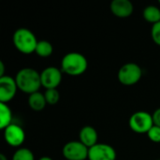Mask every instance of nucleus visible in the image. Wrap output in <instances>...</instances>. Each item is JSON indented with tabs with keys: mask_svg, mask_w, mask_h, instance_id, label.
Returning <instances> with one entry per match:
<instances>
[{
	"mask_svg": "<svg viewBox=\"0 0 160 160\" xmlns=\"http://www.w3.org/2000/svg\"><path fill=\"white\" fill-rule=\"evenodd\" d=\"M15 81L18 89L28 95L38 92L41 87L40 73L32 68H22L20 69L15 76Z\"/></svg>",
	"mask_w": 160,
	"mask_h": 160,
	"instance_id": "f257e3e1",
	"label": "nucleus"
},
{
	"mask_svg": "<svg viewBox=\"0 0 160 160\" xmlns=\"http://www.w3.org/2000/svg\"><path fill=\"white\" fill-rule=\"evenodd\" d=\"M88 68L86 57L77 52H71L64 55L61 61V70L72 77L82 75Z\"/></svg>",
	"mask_w": 160,
	"mask_h": 160,
	"instance_id": "f03ea898",
	"label": "nucleus"
},
{
	"mask_svg": "<svg viewBox=\"0 0 160 160\" xmlns=\"http://www.w3.org/2000/svg\"><path fill=\"white\" fill-rule=\"evenodd\" d=\"M14 47L22 54H31L35 52L38 40L35 34L28 28L21 27L14 31L12 36Z\"/></svg>",
	"mask_w": 160,
	"mask_h": 160,
	"instance_id": "7ed1b4c3",
	"label": "nucleus"
},
{
	"mask_svg": "<svg viewBox=\"0 0 160 160\" xmlns=\"http://www.w3.org/2000/svg\"><path fill=\"white\" fill-rule=\"evenodd\" d=\"M142 77V69L136 63H127L123 65L117 73L118 81L121 84L126 86H132L137 84Z\"/></svg>",
	"mask_w": 160,
	"mask_h": 160,
	"instance_id": "20e7f679",
	"label": "nucleus"
},
{
	"mask_svg": "<svg viewBox=\"0 0 160 160\" xmlns=\"http://www.w3.org/2000/svg\"><path fill=\"white\" fill-rule=\"evenodd\" d=\"M128 124L130 129L138 134H147L148 131L155 126L153 115L145 111L134 112L130 116Z\"/></svg>",
	"mask_w": 160,
	"mask_h": 160,
	"instance_id": "39448f33",
	"label": "nucleus"
},
{
	"mask_svg": "<svg viewBox=\"0 0 160 160\" xmlns=\"http://www.w3.org/2000/svg\"><path fill=\"white\" fill-rule=\"evenodd\" d=\"M88 153L89 148L80 141H70L62 149V155L66 160L88 159Z\"/></svg>",
	"mask_w": 160,
	"mask_h": 160,
	"instance_id": "423d86ee",
	"label": "nucleus"
},
{
	"mask_svg": "<svg viewBox=\"0 0 160 160\" xmlns=\"http://www.w3.org/2000/svg\"><path fill=\"white\" fill-rule=\"evenodd\" d=\"M63 72L56 67H47L40 72L41 86L47 89H57L61 84Z\"/></svg>",
	"mask_w": 160,
	"mask_h": 160,
	"instance_id": "0eeeda50",
	"label": "nucleus"
},
{
	"mask_svg": "<svg viewBox=\"0 0 160 160\" xmlns=\"http://www.w3.org/2000/svg\"><path fill=\"white\" fill-rule=\"evenodd\" d=\"M18 86L14 78L5 75L0 78V103L8 104L11 101L18 91Z\"/></svg>",
	"mask_w": 160,
	"mask_h": 160,
	"instance_id": "6e6552de",
	"label": "nucleus"
},
{
	"mask_svg": "<svg viewBox=\"0 0 160 160\" xmlns=\"http://www.w3.org/2000/svg\"><path fill=\"white\" fill-rule=\"evenodd\" d=\"M5 142L11 147H20L25 141V132L17 124H11L4 130Z\"/></svg>",
	"mask_w": 160,
	"mask_h": 160,
	"instance_id": "1a4fd4ad",
	"label": "nucleus"
},
{
	"mask_svg": "<svg viewBox=\"0 0 160 160\" xmlns=\"http://www.w3.org/2000/svg\"><path fill=\"white\" fill-rule=\"evenodd\" d=\"M115 149L107 143H98L89 149L88 160H116Z\"/></svg>",
	"mask_w": 160,
	"mask_h": 160,
	"instance_id": "9d476101",
	"label": "nucleus"
},
{
	"mask_svg": "<svg viewBox=\"0 0 160 160\" xmlns=\"http://www.w3.org/2000/svg\"><path fill=\"white\" fill-rule=\"evenodd\" d=\"M112 13L117 18H128L134 11V6L129 0H112L110 5Z\"/></svg>",
	"mask_w": 160,
	"mask_h": 160,
	"instance_id": "9b49d317",
	"label": "nucleus"
},
{
	"mask_svg": "<svg viewBox=\"0 0 160 160\" xmlns=\"http://www.w3.org/2000/svg\"><path fill=\"white\" fill-rule=\"evenodd\" d=\"M79 141L89 149L95 146L98 143V134L97 129L91 126H85L82 128L79 133Z\"/></svg>",
	"mask_w": 160,
	"mask_h": 160,
	"instance_id": "f8f14e48",
	"label": "nucleus"
},
{
	"mask_svg": "<svg viewBox=\"0 0 160 160\" xmlns=\"http://www.w3.org/2000/svg\"><path fill=\"white\" fill-rule=\"evenodd\" d=\"M27 103H28V106L30 107V109H32L35 112L42 111L47 105L44 94L40 93L39 91L29 95Z\"/></svg>",
	"mask_w": 160,
	"mask_h": 160,
	"instance_id": "ddd939ff",
	"label": "nucleus"
},
{
	"mask_svg": "<svg viewBox=\"0 0 160 160\" xmlns=\"http://www.w3.org/2000/svg\"><path fill=\"white\" fill-rule=\"evenodd\" d=\"M142 17L147 22L155 24L160 22V8L155 5H149L144 8Z\"/></svg>",
	"mask_w": 160,
	"mask_h": 160,
	"instance_id": "4468645a",
	"label": "nucleus"
},
{
	"mask_svg": "<svg viewBox=\"0 0 160 160\" xmlns=\"http://www.w3.org/2000/svg\"><path fill=\"white\" fill-rule=\"evenodd\" d=\"M12 112L8 104L0 103V128L4 130L12 123Z\"/></svg>",
	"mask_w": 160,
	"mask_h": 160,
	"instance_id": "2eb2a0df",
	"label": "nucleus"
},
{
	"mask_svg": "<svg viewBox=\"0 0 160 160\" xmlns=\"http://www.w3.org/2000/svg\"><path fill=\"white\" fill-rule=\"evenodd\" d=\"M52 52H53V47L50 41L44 40V39L38 40L37 47H36V51H35V53L37 55L42 58H46V57L51 56Z\"/></svg>",
	"mask_w": 160,
	"mask_h": 160,
	"instance_id": "dca6fc26",
	"label": "nucleus"
},
{
	"mask_svg": "<svg viewBox=\"0 0 160 160\" xmlns=\"http://www.w3.org/2000/svg\"><path fill=\"white\" fill-rule=\"evenodd\" d=\"M11 160H35V156L30 149L21 147L14 152Z\"/></svg>",
	"mask_w": 160,
	"mask_h": 160,
	"instance_id": "f3484780",
	"label": "nucleus"
},
{
	"mask_svg": "<svg viewBox=\"0 0 160 160\" xmlns=\"http://www.w3.org/2000/svg\"><path fill=\"white\" fill-rule=\"evenodd\" d=\"M47 104L55 105L60 100V93L57 89H47L44 93Z\"/></svg>",
	"mask_w": 160,
	"mask_h": 160,
	"instance_id": "a211bd4d",
	"label": "nucleus"
},
{
	"mask_svg": "<svg viewBox=\"0 0 160 160\" xmlns=\"http://www.w3.org/2000/svg\"><path fill=\"white\" fill-rule=\"evenodd\" d=\"M147 137L149 140L155 143H160V128L158 126H154L147 133Z\"/></svg>",
	"mask_w": 160,
	"mask_h": 160,
	"instance_id": "6ab92c4d",
	"label": "nucleus"
},
{
	"mask_svg": "<svg viewBox=\"0 0 160 160\" xmlns=\"http://www.w3.org/2000/svg\"><path fill=\"white\" fill-rule=\"evenodd\" d=\"M151 37L153 41L158 45L160 46V22L152 25L151 29Z\"/></svg>",
	"mask_w": 160,
	"mask_h": 160,
	"instance_id": "aec40b11",
	"label": "nucleus"
},
{
	"mask_svg": "<svg viewBox=\"0 0 160 160\" xmlns=\"http://www.w3.org/2000/svg\"><path fill=\"white\" fill-rule=\"evenodd\" d=\"M153 115V120H154V125L155 126H158L160 128V108L157 109L154 113L152 114Z\"/></svg>",
	"mask_w": 160,
	"mask_h": 160,
	"instance_id": "412c9836",
	"label": "nucleus"
},
{
	"mask_svg": "<svg viewBox=\"0 0 160 160\" xmlns=\"http://www.w3.org/2000/svg\"><path fill=\"white\" fill-rule=\"evenodd\" d=\"M4 76H5V65H4V62L1 60L0 61V78Z\"/></svg>",
	"mask_w": 160,
	"mask_h": 160,
	"instance_id": "4be33fe9",
	"label": "nucleus"
},
{
	"mask_svg": "<svg viewBox=\"0 0 160 160\" xmlns=\"http://www.w3.org/2000/svg\"><path fill=\"white\" fill-rule=\"evenodd\" d=\"M38 160H52V158L50 157H41Z\"/></svg>",
	"mask_w": 160,
	"mask_h": 160,
	"instance_id": "5701e85b",
	"label": "nucleus"
},
{
	"mask_svg": "<svg viewBox=\"0 0 160 160\" xmlns=\"http://www.w3.org/2000/svg\"><path fill=\"white\" fill-rule=\"evenodd\" d=\"M0 160H8V158L4 154H0Z\"/></svg>",
	"mask_w": 160,
	"mask_h": 160,
	"instance_id": "b1692460",
	"label": "nucleus"
},
{
	"mask_svg": "<svg viewBox=\"0 0 160 160\" xmlns=\"http://www.w3.org/2000/svg\"><path fill=\"white\" fill-rule=\"evenodd\" d=\"M159 4H160V0H159Z\"/></svg>",
	"mask_w": 160,
	"mask_h": 160,
	"instance_id": "393cba45",
	"label": "nucleus"
},
{
	"mask_svg": "<svg viewBox=\"0 0 160 160\" xmlns=\"http://www.w3.org/2000/svg\"><path fill=\"white\" fill-rule=\"evenodd\" d=\"M158 160H160V159H158Z\"/></svg>",
	"mask_w": 160,
	"mask_h": 160,
	"instance_id": "a878e982",
	"label": "nucleus"
}]
</instances>
